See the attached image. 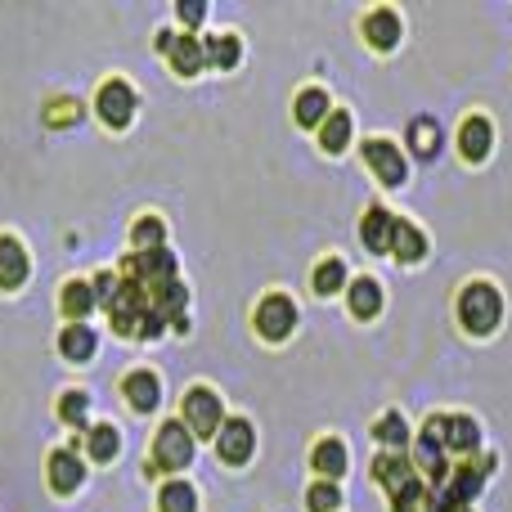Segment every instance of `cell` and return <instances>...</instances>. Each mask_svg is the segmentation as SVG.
<instances>
[{
  "label": "cell",
  "instance_id": "obj_38",
  "mask_svg": "<svg viewBox=\"0 0 512 512\" xmlns=\"http://www.w3.org/2000/svg\"><path fill=\"white\" fill-rule=\"evenodd\" d=\"M391 512H436V499L423 490V481L418 486H409L405 495H396V504H391Z\"/></svg>",
  "mask_w": 512,
  "mask_h": 512
},
{
  "label": "cell",
  "instance_id": "obj_33",
  "mask_svg": "<svg viewBox=\"0 0 512 512\" xmlns=\"http://www.w3.org/2000/svg\"><path fill=\"white\" fill-rule=\"evenodd\" d=\"M346 288V265L337 261V256H328V261L315 265V292L319 297H333V292Z\"/></svg>",
  "mask_w": 512,
  "mask_h": 512
},
{
  "label": "cell",
  "instance_id": "obj_10",
  "mask_svg": "<svg viewBox=\"0 0 512 512\" xmlns=\"http://www.w3.org/2000/svg\"><path fill=\"white\" fill-rule=\"evenodd\" d=\"M252 450H256V432H252L248 418H230V423L216 432V454H221L225 463H234V468L248 463Z\"/></svg>",
  "mask_w": 512,
  "mask_h": 512
},
{
  "label": "cell",
  "instance_id": "obj_14",
  "mask_svg": "<svg viewBox=\"0 0 512 512\" xmlns=\"http://www.w3.org/2000/svg\"><path fill=\"white\" fill-rule=\"evenodd\" d=\"M45 468H50V490H59V495H72L86 481V463L77 459V450H54Z\"/></svg>",
  "mask_w": 512,
  "mask_h": 512
},
{
  "label": "cell",
  "instance_id": "obj_22",
  "mask_svg": "<svg viewBox=\"0 0 512 512\" xmlns=\"http://www.w3.org/2000/svg\"><path fill=\"white\" fill-rule=\"evenodd\" d=\"M90 310H95V283H86V279L63 283V315H68L72 324H86Z\"/></svg>",
  "mask_w": 512,
  "mask_h": 512
},
{
  "label": "cell",
  "instance_id": "obj_18",
  "mask_svg": "<svg viewBox=\"0 0 512 512\" xmlns=\"http://www.w3.org/2000/svg\"><path fill=\"white\" fill-rule=\"evenodd\" d=\"M490 144H495V126L486 122V117H468L459 131V149L468 162H481L490 153Z\"/></svg>",
  "mask_w": 512,
  "mask_h": 512
},
{
  "label": "cell",
  "instance_id": "obj_43",
  "mask_svg": "<svg viewBox=\"0 0 512 512\" xmlns=\"http://www.w3.org/2000/svg\"><path fill=\"white\" fill-rule=\"evenodd\" d=\"M463 512H468V508H463Z\"/></svg>",
  "mask_w": 512,
  "mask_h": 512
},
{
  "label": "cell",
  "instance_id": "obj_8",
  "mask_svg": "<svg viewBox=\"0 0 512 512\" xmlns=\"http://www.w3.org/2000/svg\"><path fill=\"white\" fill-rule=\"evenodd\" d=\"M292 328H297V306H292L283 292H270V297L256 306V333H261L265 342H283V337H292Z\"/></svg>",
  "mask_w": 512,
  "mask_h": 512
},
{
  "label": "cell",
  "instance_id": "obj_2",
  "mask_svg": "<svg viewBox=\"0 0 512 512\" xmlns=\"http://www.w3.org/2000/svg\"><path fill=\"white\" fill-rule=\"evenodd\" d=\"M495 472V459H481V463H459V468L445 477V486H441V495H432L436 499V512H463V504H472L477 499V490H481V481Z\"/></svg>",
  "mask_w": 512,
  "mask_h": 512
},
{
  "label": "cell",
  "instance_id": "obj_35",
  "mask_svg": "<svg viewBox=\"0 0 512 512\" xmlns=\"http://www.w3.org/2000/svg\"><path fill=\"white\" fill-rule=\"evenodd\" d=\"M342 504V490H337V481H315V486L306 490V508L310 512H337Z\"/></svg>",
  "mask_w": 512,
  "mask_h": 512
},
{
  "label": "cell",
  "instance_id": "obj_30",
  "mask_svg": "<svg viewBox=\"0 0 512 512\" xmlns=\"http://www.w3.org/2000/svg\"><path fill=\"white\" fill-rule=\"evenodd\" d=\"M391 252H396L400 261H418V256L427 252L423 230H418V225H409V221H396V234H391Z\"/></svg>",
  "mask_w": 512,
  "mask_h": 512
},
{
  "label": "cell",
  "instance_id": "obj_5",
  "mask_svg": "<svg viewBox=\"0 0 512 512\" xmlns=\"http://www.w3.org/2000/svg\"><path fill=\"white\" fill-rule=\"evenodd\" d=\"M189 459H194V436H189V427L180 423V418L162 423L158 436H153V468L180 472V468H189Z\"/></svg>",
  "mask_w": 512,
  "mask_h": 512
},
{
  "label": "cell",
  "instance_id": "obj_11",
  "mask_svg": "<svg viewBox=\"0 0 512 512\" xmlns=\"http://www.w3.org/2000/svg\"><path fill=\"white\" fill-rule=\"evenodd\" d=\"M364 162L378 171V180H387V189L405 185V158H400L396 144H387V140H364Z\"/></svg>",
  "mask_w": 512,
  "mask_h": 512
},
{
  "label": "cell",
  "instance_id": "obj_12",
  "mask_svg": "<svg viewBox=\"0 0 512 512\" xmlns=\"http://www.w3.org/2000/svg\"><path fill=\"white\" fill-rule=\"evenodd\" d=\"M373 477H378V486L387 490L391 499L405 495L409 486H418V472L409 468V463L400 459V454H378V459H373Z\"/></svg>",
  "mask_w": 512,
  "mask_h": 512
},
{
  "label": "cell",
  "instance_id": "obj_27",
  "mask_svg": "<svg viewBox=\"0 0 512 512\" xmlns=\"http://www.w3.org/2000/svg\"><path fill=\"white\" fill-rule=\"evenodd\" d=\"M346 301H351V315L373 319L382 310V288L373 279H355L351 288H346Z\"/></svg>",
  "mask_w": 512,
  "mask_h": 512
},
{
  "label": "cell",
  "instance_id": "obj_4",
  "mask_svg": "<svg viewBox=\"0 0 512 512\" xmlns=\"http://www.w3.org/2000/svg\"><path fill=\"white\" fill-rule=\"evenodd\" d=\"M445 432H450V418L445 414H436V418H427V427H423V436H418V445H414V463L423 468V477L427 481H441L445 486V477H450V463H445Z\"/></svg>",
  "mask_w": 512,
  "mask_h": 512
},
{
  "label": "cell",
  "instance_id": "obj_25",
  "mask_svg": "<svg viewBox=\"0 0 512 512\" xmlns=\"http://www.w3.org/2000/svg\"><path fill=\"white\" fill-rule=\"evenodd\" d=\"M445 445H450L454 454H477L481 450V427H477V418H468V414H459V418H450V432H445Z\"/></svg>",
  "mask_w": 512,
  "mask_h": 512
},
{
  "label": "cell",
  "instance_id": "obj_34",
  "mask_svg": "<svg viewBox=\"0 0 512 512\" xmlns=\"http://www.w3.org/2000/svg\"><path fill=\"white\" fill-rule=\"evenodd\" d=\"M131 243H135V252H153V248H162V243H167V225H162L158 216H144V221H135Z\"/></svg>",
  "mask_w": 512,
  "mask_h": 512
},
{
  "label": "cell",
  "instance_id": "obj_39",
  "mask_svg": "<svg viewBox=\"0 0 512 512\" xmlns=\"http://www.w3.org/2000/svg\"><path fill=\"white\" fill-rule=\"evenodd\" d=\"M176 14H180V23L198 27V23H203V18H207V5H203V0H180V9H176Z\"/></svg>",
  "mask_w": 512,
  "mask_h": 512
},
{
  "label": "cell",
  "instance_id": "obj_1",
  "mask_svg": "<svg viewBox=\"0 0 512 512\" xmlns=\"http://www.w3.org/2000/svg\"><path fill=\"white\" fill-rule=\"evenodd\" d=\"M459 319H463V328L477 337L495 333L499 319H504V297H499L490 283H468L459 297Z\"/></svg>",
  "mask_w": 512,
  "mask_h": 512
},
{
  "label": "cell",
  "instance_id": "obj_6",
  "mask_svg": "<svg viewBox=\"0 0 512 512\" xmlns=\"http://www.w3.org/2000/svg\"><path fill=\"white\" fill-rule=\"evenodd\" d=\"M122 279L140 283V288H162V283H176V256L167 248H153V252H131L122 261Z\"/></svg>",
  "mask_w": 512,
  "mask_h": 512
},
{
  "label": "cell",
  "instance_id": "obj_7",
  "mask_svg": "<svg viewBox=\"0 0 512 512\" xmlns=\"http://www.w3.org/2000/svg\"><path fill=\"white\" fill-rule=\"evenodd\" d=\"M144 315H149V288L122 279V283H117V297L108 301V319H113V328L122 337H135V333H140V319Z\"/></svg>",
  "mask_w": 512,
  "mask_h": 512
},
{
  "label": "cell",
  "instance_id": "obj_16",
  "mask_svg": "<svg viewBox=\"0 0 512 512\" xmlns=\"http://www.w3.org/2000/svg\"><path fill=\"white\" fill-rule=\"evenodd\" d=\"M364 41H369L373 50H396L400 45V14L396 9H373V14L364 18Z\"/></svg>",
  "mask_w": 512,
  "mask_h": 512
},
{
  "label": "cell",
  "instance_id": "obj_37",
  "mask_svg": "<svg viewBox=\"0 0 512 512\" xmlns=\"http://www.w3.org/2000/svg\"><path fill=\"white\" fill-rule=\"evenodd\" d=\"M373 436H378L382 445H405L409 441V427H405V418H400V414H382L378 423H373Z\"/></svg>",
  "mask_w": 512,
  "mask_h": 512
},
{
  "label": "cell",
  "instance_id": "obj_21",
  "mask_svg": "<svg viewBox=\"0 0 512 512\" xmlns=\"http://www.w3.org/2000/svg\"><path fill=\"white\" fill-rule=\"evenodd\" d=\"M59 355L68 364H86L90 355H95V333H90V324H68L59 333Z\"/></svg>",
  "mask_w": 512,
  "mask_h": 512
},
{
  "label": "cell",
  "instance_id": "obj_31",
  "mask_svg": "<svg viewBox=\"0 0 512 512\" xmlns=\"http://www.w3.org/2000/svg\"><path fill=\"white\" fill-rule=\"evenodd\" d=\"M203 50H207V63H216V68H234L239 54H243V45H239V36L221 32V36H207Z\"/></svg>",
  "mask_w": 512,
  "mask_h": 512
},
{
  "label": "cell",
  "instance_id": "obj_9",
  "mask_svg": "<svg viewBox=\"0 0 512 512\" xmlns=\"http://www.w3.org/2000/svg\"><path fill=\"white\" fill-rule=\"evenodd\" d=\"M95 113L104 117V122L113 126V131L131 126V117H135V90L126 86L122 77L104 81V86H99V95H95Z\"/></svg>",
  "mask_w": 512,
  "mask_h": 512
},
{
  "label": "cell",
  "instance_id": "obj_40",
  "mask_svg": "<svg viewBox=\"0 0 512 512\" xmlns=\"http://www.w3.org/2000/svg\"><path fill=\"white\" fill-rule=\"evenodd\" d=\"M162 328H167V319H162L158 310H149V315L140 319V333H135V337H144V342H153V337H162Z\"/></svg>",
  "mask_w": 512,
  "mask_h": 512
},
{
  "label": "cell",
  "instance_id": "obj_15",
  "mask_svg": "<svg viewBox=\"0 0 512 512\" xmlns=\"http://www.w3.org/2000/svg\"><path fill=\"white\" fill-rule=\"evenodd\" d=\"M122 396L131 400L140 414H149V409H158V400H162V382H158V373H149V369H135V373H126V382H122Z\"/></svg>",
  "mask_w": 512,
  "mask_h": 512
},
{
  "label": "cell",
  "instance_id": "obj_29",
  "mask_svg": "<svg viewBox=\"0 0 512 512\" xmlns=\"http://www.w3.org/2000/svg\"><path fill=\"white\" fill-rule=\"evenodd\" d=\"M158 512H198V495L189 481H167L158 490Z\"/></svg>",
  "mask_w": 512,
  "mask_h": 512
},
{
  "label": "cell",
  "instance_id": "obj_17",
  "mask_svg": "<svg viewBox=\"0 0 512 512\" xmlns=\"http://www.w3.org/2000/svg\"><path fill=\"white\" fill-rule=\"evenodd\" d=\"M391 234H396V216L382 212V207H369L360 225V239L369 252H391Z\"/></svg>",
  "mask_w": 512,
  "mask_h": 512
},
{
  "label": "cell",
  "instance_id": "obj_42",
  "mask_svg": "<svg viewBox=\"0 0 512 512\" xmlns=\"http://www.w3.org/2000/svg\"><path fill=\"white\" fill-rule=\"evenodd\" d=\"M54 108H59V113H45V117H50V122H59V126L77 122V104H72V99H63V104H54Z\"/></svg>",
  "mask_w": 512,
  "mask_h": 512
},
{
  "label": "cell",
  "instance_id": "obj_3",
  "mask_svg": "<svg viewBox=\"0 0 512 512\" xmlns=\"http://www.w3.org/2000/svg\"><path fill=\"white\" fill-rule=\"evenodd\" d=\"M180 423L189 427L194 441H207L225 427V409H221V396L212 387H189L185 391V409H180Z\"/></svg>",
  "mask_w": 512,
  "mask_h": 512
},
{
  "label": "cell",
  "instance_id": "obj_19",
  "mask_svg": "<svg viewBox=\"0 0 512 512\" xmlns=\"http://www.w3.org/2000/svg\"><path fill=\"white\" fill-rule=\"evenodd\" d=\"M167 54H171V68H176L180 77H194V72L207 68V50H203V41H198V36H176Z\"/></svg>",
  "mask_w": 512,
  "mask_h": 512
},
{
  "label": "cell",
  "instance_id": "obj_24",
  "mask_svg": "<svg viewBox=\"0 0 512 512\" xmlns=\"http://www.w3.org/2000/svg\"><path fill=\"white\" fill-rule=\"evenodd\" d=\"M185 301H189V288H185V283H162V288H153L149 292V310H158V315L162 319H167V324H171V319H180V315H185Z\"/></svg>",
  "mask_w": 512,
  "mask_h": 512
},
{
  "label": "cell",
  "instance_id": "obj_26",
  "mask_svg": "<svg viewBox=\"0 0 512 512\" xmlns=\"http://www.w3.org/2000/svg\"><path fill=\"white\" fill-rule=\"evenodd\" d=\"M117 450H122V432H117L113 423H99V427H90V432H86V454L95 463L117 459Z\"/></svg>",
  "mask_w": 512,
  "mask_h": 512
},
{
  "label": "cell",
  "instance_id": "obj_23",
  "mask_svg": "<svg viewBox=\"0 0 512 512\" xmlns=\"http://www.w3.org/2000/svg\"><path fill=\"white\" fill-rule=\"evenodd\" d=\"M310 468H315L324 481H337V477L346 472V445L337 441V436L319 441V445H315V454H310Z\"/></svg>",
  "mask_w": 512,
  "mask_h": 512
},
{
  "label": "cell",
  "instance_id": "obj_28",
  "mask_svg": "<svg viewBox=\"0 0 512 512\" xmlns=\"http://www.w3.org/2000/svg\"><path fill=\"white\" fill-rule=\"evenodd\" d=\"M319 144H324V153H342L346 144H351V113H346V108L328 113V122L319 126Z\"/></svg>",
  "mask_w": 512,
  "mask_h": 512
},
{
  "label": "cell",
  "instance_id": "obj_20",
  "mask_svg": "<svg viewBox=\"0 0 512 512\" xmlns=\"http://www.w3.org/2000/svg\"><path fill=\"white\" fill-rule=\"evenodd\" d=\"M328 113H333V104H328V95L319 86H306L297 95V104H292V117H297V126H324Z\"/></svg>",
  "mask_w": 512,
  "mask_h": 512
},
{
  "label": "cell",
  "instance_id": "obj_32",
  "mask_svg": "<svg viewBox=\"0 0 512 512\" xmlns=\"http://www.w3.org/2000/svg\"><path fill=\"white\" fill-rule=\"evenodd\" d=\"M409 144H414L418 158H436V149H441V131H436L432 117H414V122H409Z\"/></svg>",
  "mask_w": 512,
  "mask_h": 512
},
{
  "label": "cell",
  "instance_id": "obj_41",
  "mask_svg": "<svg viewBox=\"0 0 512 512\" xmlns=\"http://www.w3.org/2000/svg\"><path fill=\"white\" fill-rule=\"evenodd\" d=\"M113 297H117V274H99V279H95V301H104V306H108Z\"/></svg>",
  "mask_w": 512,
  "mask_h": 512
},
{
  "label": "cell",
  "instance_id": "obj_13",
  "mask_svg": "<svg viewBox=\"0 0 512 512\" xmlns=\"http://www.w3.org/2000/svg\"><path fill=\"white\" fill-rule=\"evenodd\" d=\"M27 274H32L27 248L14 239V234H0V288H23Z\"/></svg>",
  "mask_w": 512,
  "mask_h": 512
},
{
  "label": "cell",
  "instance_id": "obj_36",
  "mask_svg": "<svg viewBox=\"0 0 512 512\" xmlns=\"http://www.w3.org/2000/svg\"><path fill=\"white\" fill-rule=\"evenodd\" d=\"M86 414H90V396L86 391H63L59 400V418L72 427H86Z\"/></svg>",
  "mask_w": 512,
  "mask_h": 512
}]
</instances>
